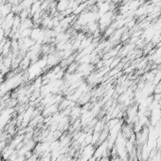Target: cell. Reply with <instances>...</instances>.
<instances>
[{"instance_id":"6da1fadb","label":"cell","mask_w":161,"mask_h":161,"mask_svg":"<svg viewBox=\"0 0 161 161\" xmlns=\"http://www.w3.org/2000/svg\"><path fill=\"white\" fill-rule=\"evenodd\" d=\"M95 151H96V149H95L94 145H92V144L86 145L82 151L80 161H89L94 157Z\"/></svg>"},{"instance_id":"7a4b0ae2","label":"cell","mask_w":161,"mask_h":161,"mask_svg":"<svg viewBox=\"0 0 161 161\" xmlns=\"http://www.w3.org/2000/svg\"><path fill=\"white\" fill-rule=\"evenodd\" d=\"M68 6H69V3L68 2H66V1H63V2H59L57 4V10H59V11H63V10H66L68 9Z\"/></svg>"}]
</instances>
